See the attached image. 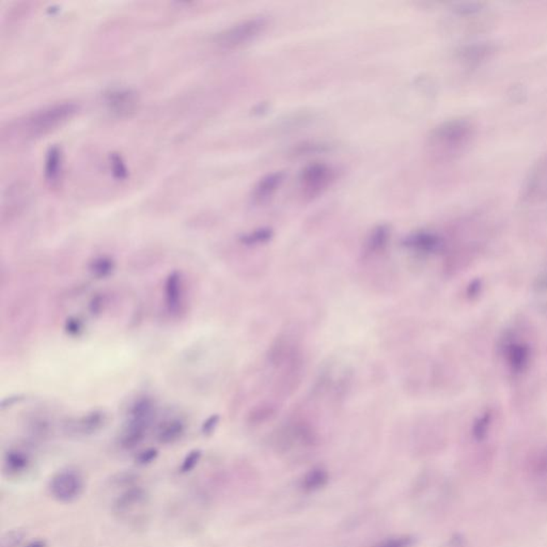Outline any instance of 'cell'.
I'll return each instance as SVG.
<instances>
[{"label": "cell", "mask_w": 547, "mask_h": 547, "mask_svg": "<svg viewBox=\"0 0 547 547\" xmlns=\"http://www.w3.org/2000/svg\"><path fill=\"white\" fill-rule=\"evenodd\" d=\"M404 245L424 254H434L442 250L444 242L442 238L436 234L430 232H418L406 238Z\"/></svg>", "instance_id": "obj_12"}, {"label": "cell", "mask_w": 547, "mask_h": 547, "mask_svg": "<svg viewBox=\"0 0 547 547\" xmlns=\"http://www.w3.org/2000/svg\"><path fill=\"white\" fill-rule=\"evenodd\" d=\"M148 494L144 488L138 486H130L118 495L112 504V510L118 516H128L133 514L135 511H139L147 504Z\"/></svg>", "instance_id": "obj_7"}, {"label": "cell", "mask_w": 547, "mask_h": 547, "mask_svg": "<svg viewBox=\"0 0 547 547\" xmlns=\"http://www.w3.org/2000/svg\"><path fill=\"white\" fill-rule=\"evenodd\" d=\"M502 350L504 360L512 373H523L528 368L532 358V348L528 344L518 340H507Z\"/></svg>", "instance_id": "obj_8"}, {"label": "cell", "mask_w": 547, "mask_h": 547, "mask_svg": "<svg viewBox=\"0 0 547 547\" xmlns=\"http://www.w3.org/2000/svg\"><path fill=\"white\" fill-rule=\"evenodd\" d=\"M115 268V264L112 260L107 259V258H99L92 263L91 270L94 275L99 276V277H105V276L111 274L112 270Z\"/></svg>", "instance_id": "obj_21"}, {"label": "cell", "mask_w": 547, "mask_h": 547, "mask_svg": "<svg viewBox=\"0 0 547 547\" xmlns=\"http://www.w3.org/2000/svg\"><path fill=\"white\" fill-rule=\"evenodd\" d=\"M31 466V456L21 449H10L3 456V472L8 478H23Z\"/></svg>", "instance_id": "obj_11"}, {"label": "cell", "mask_w": 547, "mask_h": 547, "mask_svg": "<svg viewBox=\"0 0 547 547\" xmlns=\"http://www.w3.org/2000/svg\"><path fill=\"white\" fill-rule=\"evenodd\" d=\"M475 130L468 120H447L433 128L428 137L429 153L438 160H450L468 149Z\"/></svg>", "instance_id": "obj_1"}, {"label": "cell", "mask_w": 547, "mask_h": 547, "mask_svg": "<svg viewBox=\"0 0 547 547\" xmlns=\"http://www.w3.org/2000/svg\"><path fill=\"white\" fill-rule=\"evenodd\" d=\"M24 547H47V544H46L45 541L36 540V541H32V542L28 543V544Z\"/></svg>", "instance_id": "obj_31"}, {"label": "cell", "mask_w": 547, "mask_h": 547, "mask_svg": "<svg viewBox=\"0 0 547 547\" xmlns=\"http://www.w3.org/2000/svg\"><path fill=\"white\" fill-rule=\"evenodd\" d=\"M268 27L264 17H252L234 24L216 36L215 43L224 51H236L252 43Z\"/></svg>", "instance_id": "obj_4"}, {"label": "cell", "mask_w": 547, "mask_h": 547, "mask_svg": "<svg viewBox=\"0 0 547 547\" xmlns=\"http://www.w3.org/2000/svg\"><path fill=\"white\" fill-rule=\"evenodd\" d=\"M218 420H219V417L218 416H212L204 422L203 426H202V431H203L204 434H211L214 430H215L216 426H217Z\"/></svg>", "instance_id": "obj_28"}, {"label": "cell", "mask_w": 547, "mask_h": 547, "mask_svg": "<svg viewBox=\"0 0 547 547\" xmlns=\"http://www.w3.org/2000/svg\"><path fill=\"white\" fill-rule=\"evenodd\" d=\"M200 459H201V452L199 450H194V452H190L184 459L183 462H182L181 472H192L197 466Z\"/></svg>", "instance_id": "obj_23"}, {"label": "cell", "mask_w": 547, "mask_h": 547, "mask_svg": "<svg viewBox=\"0 0 547 547\" xmlns=\"http://www.w3.org/2000/svg\"><path fill=\"white\" fill-rule=\"evenodd\" d=\"M527 478L536 494L547 500V449L529 463Z\"/></svg>", "instance_id": "obj_10"}, {"label": "cell", "mask_w": 547, "mask_h": 547, "mask_svg": "<svg viewBox=\"0 0 547 547\" xmlns=\"http://www.w3.org/2000/svg\"><path fill=\"white\" fill-rule=\"evenodd\" d=\"M481 290V282L480 280H474L472 284H470L468 288V294L470 298H475V296L478 295L480 293Z\"/></svg>", "instance_id": "obj_30"}, {"label": "cell", "mask_w": 547, "mask_h": 547, "mask_svg": "<svg viewBox=\"0 0 547 547\" xmlns=\"http://www.w3.org/2000/svg\"><path fill=\"white\" fill-rule=\"evenodd\" d=\"M414 545L415 539L413 537L399 536L385 539L371 547H413Z\"/></svg>", "instance_id": "obj_20"}, {"label": "cell", "mask_w": 547, "mask_h": 547, "mask_svg": "<svg viewBox=\"0 0 547 547\" xmlns=\"http://www.w3.org/2000/svg\"><path fill=\"white\" fill-rule=\"evenodd\" d=\"M185 432V424L180 419L164 422L157 431V440L160 444L170 445L181 440Z\"/></svg>", "instance_id": "obj_14"}, {"label": "cell", "mask_w": 547, "mask_h": 547, "mask_svg": "<svg viewBox=\"0 0 547 547\" xmlns=\"http://www.w3.org/2000/svg\"><path fill=\"white\" fill-rule=\"evenodd\" d=\"M534 291L538 296L547 295V270L543 272L538 278H537L536 284H534ZM547 307V302L545 305Z\"/></svg>", "instance_id": "obj_26"}, {"label": "cell", "mask_w": 547, "mask_h": 547, "mask_svg": "<svg viewBox=\"0 0 547 547\" xmlns=\"http://www.w3.org/2000/svg\"><path fill=\"white\" fill-rule=\"evenodd\" d=\"M85 478L75 468H66L54 475L48 490L52 497L62 504L76 502L85 492Z\"/></svg>", "instance_id": "obj_5"}, {"label": "cell", "mask_w": 547, "mask_h": 547, "mask_svg": "<svg viewBox=\"0 0 547 547\" xmlns=\"http://www.w3.org/2000/svg\"><path fill=\"white\" fill-rule=\"evenodd\" d=\"M77 111L74 103H57L32 112L22 120L17 131L26 139H35L47 135L67 123Z\"/></svg>", "instance_id": "obj_2"}, {"label": "cell", "mask_w": 547, "mask_h": 547, "mask_svg": "<svg viewBox=\"0 0 547 547\" xmlns=\"http://www.w3.org/2000/svg\"><path fill=\"white\" fill-rule=\"evenodd\" d=\"M111 166L114 176L117 179H125L126 176H128V170H126L125 165L122 162L121 157L117 155V154H114L111 156Z\"/></svg>", "instance_id": "obj_25"}, {"label": "cell", "mask_w": 547, "mask_h": 547, "mask_svg": "<svg viewBox=\"0 0 547 547\" xmlns=\"http://www.w3.org/2000/svg\"><path fill=\"white\" fill-rule=\"evenodd\" d=\"M67 332H69L70 334L72 336H76V334H79V332L83 330V325L80 323L79 321L77 318H74V320L69 321L67 323Z\"/></svg>", "instance_id": "obj_29"}, {"label": "cell", "mask_w": 547, "mask_h": 547, "mask_svg": "<svg viewBox=\"0 0 547 547\" xmlns=\"http://www.w3.org/2000/svg\"><path fill=\"white\" fill-rule=\"evenodd\" d=\"M62 155L59 148L53 147L48 150L45 160V178L49 183L58 181L61 172Z\"/></svg>", "instance_id": "obj_15"}, {"label": "cell", "mask_w": 547, "mask_h": 547, "mask_svg": "<svg viewBox=\"0 0 547 547\" xmlns=\"http://www.w3.org/2000/svg\"><path fill=\"white\" fill-rule=\"evenodd\" d=\"M520 201L527 210H546L547 153L543 154L529 170L521 190Z\"/></svg>", "instance_id": "obj_3"}, {"label": "cell", "mask_w": 547, "mask_h": 547, "mask_svg": "<svg viewBox=\"0 0 547 547\" xmlns=\"http://www.w3.org/2000/svg\"><path fill=\"white\" fill-rule=\"evenodd\" d=\"M105 424V416L103 413H92L91 415L83 417L79 422H77L74 431L77 434L89 436L93 434L96 431H99Z\"/></svg>", "instance_id": "obj_16"}, {"label": "cell", "mask_w": 547, "mask_h": 547, "mask_svg": "<svg viewBox=\"0 0 547 547\" xmlns=\"http://www.w3.org/2000/svg\"><path fill=\"white\" fill-rule=\"evenodd\" d=\"M156 456H157V452L155 449H148L138 456L137 463L140 465L150 464L155 460Z\"/></svg>", "instance_id": "obj_27"}, {"label": "cell", "mask_w": 547, "mask_h": 547, "mask_svg": "<svg viewBox=\"0 0 547 547\" xmlns=\"http://www.w3.org/2000/svg\"><path fill=\"white\" fill-rule=\"evenodd\" d=\"M272 236V232L270 229L256 230L252 233L247 234V236L242 238V242L247 245H254V244L264 243L268 242Z\"/></svg>", "instance_id": "obj_22"}, {"label": "cell", "mask_w": 547, "mask_h": 547, "mask_svg": "<svg viewBox=\"0 0 547 547\" xmlns=\"http://www.w3.org/2000/svg\"><path fill=\"white\" fill-rule=\"evenodd\" d=\"M24 539V532L20 530L7 532L1 539V547H16L21 544Z\"/></svg>", "instance_id": "obj_24"}, {"label": "cell", "mask_w": 547, "mask_h": 547, "mask_svg": "<svg viewBox=\"0 0 547 547\" xmlns=\"http://www.w3.org/2000/svg\"><path fill=\"white\" fill-rule=\"evenodd\" d=\"M334 180V172L325 164L314 163L302 169L300 176V190L306 198L320 195Z\"/></svg>", "instance_id": "obj_6"}, {"label": "cell", "mask_w": 547, "mask_h": 547, "mask_svg": "<svg viewBox=\"0 0 547 547\" xmlns=\"http://www.w3.org/2000/svg\"><path fill=\"white\" fill-rule=\"evenodd\" d=\"M284 179V174L282 171L272 172V174L263 176L254 186V192H252V198L254 201H268L282 185Z\"/></svg>", "instance_id": "obj_13"}, {"label": "cell", "mask_w": 547, "mask_h": 547, "mask_svg": "<svg viewBox=\"0 0 547 547\" xmlns=\"http://www.w3.org/2000/svg\"><path fill=\"white\" fill-rule=\"evenodd\" d=\"M105 99L110 111L120 117L131 116L139 104L137 93L130 89L111 90L106 93Z\"/></svg>", "instance_id": "obj_9"}, {"label": "cell", "mask_w": 547, "mask_h": 547, "mask_svg": "<svg viewBox=\"0 0 547 547\" xmlns=\"http://www.w3.org/2000/svg\"><path fill=\"white\" fill-rule=\"evenodd\" d=\"M328 481V475L325 470L321 468H312L302 478V488L306 492H314L323 488Z\"/></svg>", "instance_id": "obj_17"}, {"label": "cell", "mask_w": 547, "mask_h": 547, "mask_svg": "<svg viewBox=\"0 0 547 547\" xmlns=\"http://www.w3.org/2000/svg\"><path fill=\"white\" fill-rule=\"evenodd\" d=\"M390 234V229L386 226H380V227L376 228L367 240V252L378 254L382 252L387 246Z\"/></svg>", "instance_id": "obj_18"}, {"label": "cell", "mask_w": 547, "mask_h": 547, "mask_svg": "<svg viewBox=\"0 0 547 547\" xmlns=\"http://www.w3.org/2000/svg\"><path fill=\"white\" fill-rule=\"evenodd\" d=\"M491 422H492L491 412H486L477 418L472 426V436L477 442H481L486 438L490 430Z\"/></svg>", "instance_id": "obj_19"}]
</instances>
